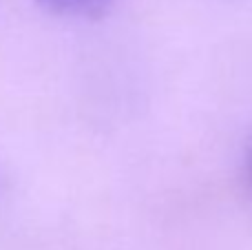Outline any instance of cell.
I'll list each match as a JSON object with an SVG mask.
<instances>
[{
    "mask_svg": "<svg viewBox=\"0 0 252 250\" xmlns=\"http://www.w3.org/2000/svg\"><path fill=\"white\" fill-rule=\"evenodd\" d=\"M35 2L53 16L93 20V18L104 16L115 0H35Z\"/></svg>",
    "mask_w": 252,
    "mask_h": 250,
    "instance_id": "obj_1",
    "label": "cell"
},
{
    "mask_svg": "<svg viewBox=\"0 0 252 250\" xmlns=\"http://www.w3.org/2000/svg\"><path fill=\"white\" fill-rule=\"evenodd\" d=\"M244 175H246V182H248L250 190H252V137L246 146V153H244Z\"/></svg>",
    "mask_w": 252,
    "mask_h": 250,
    "instance_id": "obj_2",
    "label": "cell"
}]
</instances>
